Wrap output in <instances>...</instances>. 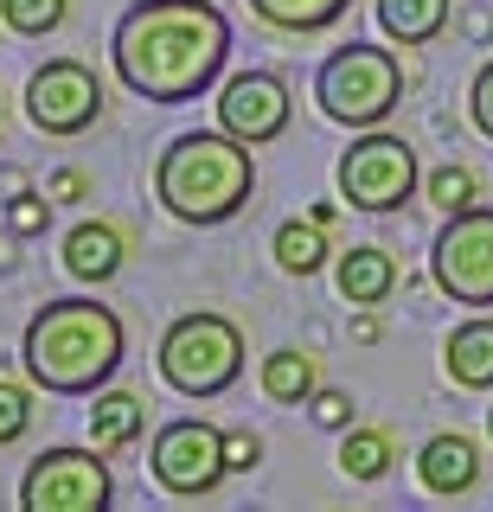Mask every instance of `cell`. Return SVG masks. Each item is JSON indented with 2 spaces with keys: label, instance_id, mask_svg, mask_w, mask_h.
Listing matches in <instances>:
<instances>
[{
  "label": "cell",
  "instance_id": "6",
  "mask_svg": "<svg viewBox=\"0 0 493 512\" xmlns=\"http://www.w3.org/2000/svg\"><path fill=\"white\" fill-rule=\"evenodd\" d=\"M417 192V148L404 135H359L353 148L340 154V199L359 205V212H397V205Z\"/></svg>",
  "mask_w": 493,
  "mask_h": 512
},
{
  "label": "cell",
  "instance_id": "21",
  "mask_svg": "<svg viewBox=\"0 0 493 512\" xmlns=\"http://www.w3.org/2000/svg\"><path fill=\"white\" fill-rule=\"evenodd\" d=\"M391 436L385 429H346V442H340V474L346 480H385L391 474Z\"/></svg>",
  "mask_w": 493,
  "mask_h": 512
},
{
  "label": "cell",
  "instance_id": "18",
  "mask_svg": "<svg viewBox=\"0 0 493 512\" xmlns=\"http://www.w3.org/2000/svg\"><path fill=\"white\" fill-rule=\"evenodd\" d=\"M141 423H148V410H141L135 391H97V404H90V436H97V448H129L141 436Z\"/></svg>",
  "mask_w": 493,
  "mask_h": 512
},
{
  "label": "cell",
  "instance_id": "14",
  "mask_svg": "<svg viewBox=\"0 0 493 512\" xmlns=\"http://www.w3.org/2000/svg\"><path fill=\"white\" fill-rule=\"evenodd\" d=\"M122 250H129V244H122V231H116V224H77V231L65 237V269H71V276L77 282H109V276H116V269H122Z\"/></svg>",
  "mask_w": 493,
  "mask_h": 512
},
{
  "label": "cell",
  "instance_id": "5",
  "mask_svg": "<svg viewBox=\"0 0 493 512\" xmlns=\"http://www.w3.org/2000/svg\"><path fill=\"white\" fill-rule=\"evenodd\" d=\"M161 378L180 397H218L244 378V333L225 314H180L161 333Z\"/></svg>",
  "mask_w": 493,
  "mask_h": 512
},
{
  "label": "cell",
  "instance_id": "19",
  "mask_svg": "<svg viewBox=\"0 0 493 512\" xmlns=\"http://www.w3.org/2000/svg\"><path fill=\"white\" fill-rule=\"evenodd\" d=\"M314 391H321V378H314V359L301 346L269 352V359H263V397H269V404H308Z\"/></svg>",
  "mask_w": 493,
  "mask_h": 512
},
{
  "label": "cell",
  "instance_id": "22",
  "mask_svg": "<svg viewBox=\"0 0 493 512\" xmlns=\"http://www.w3.org/2000/svg\"><path fill=\"white\" fill-rule=\"evenodd\" d=\"M0 20H7L20 39H45L65 20V0H0Z\"/></svg>",
  "mask_w": 493,
  "mask_h": 512
},
{
  "label": "cell",
  "instance_id": "27",
  "mask_svg": "<svg viewBox=\"0 0 493 512\" xmlns=\"http://www.w3.org/2000/svg\"><path fill=\"white\" fill-rule=\"evenodd\" d=\"M225 461H231V474L257 468V461H263V442L250 436V429H237V436H225Z\"/></svg>",
  "mask_w": 493,
  "mask_h": 512
},
{
  "label": "cell",
  "instance_id": "1",
  "mask_svg": "<svg viewBox=\"0 0 493 512\" xmlns=\"http://www.w3.org/2000/svg\"><path fill=\"white\" fill-rule=\"evenodd\" d=\"M116 77L148 103H193L231 58V20L212 0H135L109 39Z\"/></svg>",
  "mask_w": 493,
  "mask_h": 512
},
{
  "label": "cell",
  "instance_id": "4",
  "mask_svg": "<svg viewBox=\"0 0 493 512\" xmlns=\"http://www.w3.org/2000/svg\"><path fill=\"white\" fill-rule=\"evenodd\" d=\"M314 96H321V116L340 128H378L404 96V64L385 45H340L321 77H314Z\"/></svg>",
  "mask_w": 493,
  "mask_h": 512
},
{
  "label": "cell",
  "instance_id": "16",
  "mask_svg": "<svg viewBox=\"0 0 493 512\" xmlns=\"http://www.w3.org/2000/svg\"><path fill=\"white\" fill-rule=\"evenodd\" d=\"M327 224L321 218H289V224H282V231H276V263L282 269H289V276H321V269H327Z\"/></svg>",
  "mask_w": 493,
  "mask_h": 512
},
{
  "label": "cell",
  "instance_id": "29",
  "mask_svg": "<svg viewBox=\"0 0 493 512\" xmlns=\"http://www.w3.org/2000/svg\"><path fill=\"white\" fill-rule=\"evenodd\" d=\"M52 192H58V199H77V192H84V173H58Z\"/></svg>",
  "mask_w": 493,
  "mask_h": 512
},
{
  "label": "cell",
  "instance_id": "12",
  "mask_svg": "<svg viewBox=\"0 0 493 512\" xmlns=\"http://www.w3.org/2000/svg\"><path fill=\"white\" fill-rule=\"evenodd\" d=\"M417 480L436 500H455V493H468L481 480V455H474L468 436H429L423 455H417Z\"/></svg>",
  "mask_w": 493,
  "mask_h": 512
},
{
  "label": "cell",
  "instance_id": "15",
  "mask_svg": "<svg viewBox=\"0 0 493 512\" xmlns=\"http://www.w3.org/2000/svg\"><path fill=\"white\" fill-rule=\"evenodd\" d=\"M442 372H449L461 391H493V320H468V327L449 333Z\"/></svg>",
  "mask_w": 493,
  "mask_h": 512
},
{
  "label": "cell",
  "instance_id": "9",
  "mask_svg": "<svg viewBox=\"0 0 493 512\" xmlns=\"http://www.w3.org/2000/svg\"><path fill=\"white\" fill-rule=\"evenodd\" d=\"M26 512H103L109 506V468L84 448H52L20 480Z\"/></svg>",
  "mask_w": 493,
  "mask_h": 512
},
{
  "label": "cell",
  "instance_id": "28",
  "mask_svg": "<svg viewBox=\"0 0 493 512\" xmlns=\"http://www.w3.org/2000/svg\"><path fill=\"white\" fill-rule=\"evenodd\" d=\"M13 224H20V231H39V224H45V205L39 199H20V205H13Z\"/></svg>",
  "mask_w": 493,
  "mask_h": 512
},
{
  "label": "cell",
  "instance_id": "3",
  "mask_svg": "<svg viewBox=\"0 0 493 512\" xmlns=\"http://www.w3.org/2000/svg\"><path fill=\"white\" fill-rule=\"evenodd\" d=\"M250 186H257V160H250V141H237L231 128H199V135H180L154 167V192L180 224H225L250 205Z\"/></svg>",
  "mask_w": 493,
  "mask_h": 512
},
{
  "label": "cell",
  "instance_id": "26",
  "mask_svg": "<svg viewBox=\"0 0 493 512\" xmlns=\"http://www.w3.org/2000/svg\"><path fill=\"white\" fill-rule=\"evenodd\" d=\"M308 404H314V423H327V429H353V397H346V391H314Z\"/></svg>",
  "mask_w": 493,
  "mask_h": 512
},
{
  "label": "cell",
  "instance_id": "8",
  "mask_svg": "<svg viewBox=\"0 0 493 512\" xmlns=\"http://www.w3.org/2000/svg\"><path fill=\"white\" fill-rule=\"evenodd\" d=\"M148 461H154V480H161L173 500H205V493H212L218 480L231 474L225 436H218L212 423H199V416H180V423H167L161 436H154Z\"/></svg>",
  "mask_w": 493,
  "mask_h": 512
},
{
  "label": "cell",
  "instance_id": "25",
  "mask_svg": "<svg viewBox=\"0 0 493 512\" xmlns=\"http://www.w3.org/2000/svg\"><path fill=\"white\" fill-rule=\"evenodd\" d=\"M468 116H474V128L493 141V58L481 64V77H474V90H468Z\"/></svg>",
  "mask_w": 493,
  "mask_h": 512
},
{
  "label": "cell",
  "instance_id": "10",
  "mask_svg": "<svg viewBox=\"0 0 493 512\" xmlns=\"http://www.w3.org/2000/svg\"><path fill=\"white\" fill-rule=\"evenodd\" d=\"M26 116H33V128H45V135H84V128L103 116L97 71H90V64H77V58L39 64L33 84H26Z\"/></svg>",
  "mask_w": 493,
  "mask_h": 512
},
{
  "label": "cell",
  "instance_id": "20",
  "mask_svg": "<svg viewBox=\"0 0 493 512\" xmlns=\"http://www.w3.org/2000/svg\"><path fill=\"white\" fill-rule=\"evenodd\" d=\"M346 7L353 0H250V13L276 32H327Z\"/></svg>",
  "mask_w": 493,
  "mask_h": 512
},
{
  "label": "cell",
  "instance_id": "2",
  "mask_svg": "<svg viewBox=\"0 0 493 512\" xmlns=\"http://www.w3.org/2000/svg\"><path fill=\"white\" fill-rule=\"evenodd\" d=\"M26 372H33L39 391L58 397H90L116 378L122 365V320L103 308V301H45V308L26 320Z\"/></svg>",
  "mask_w": 493,
  "mask_h": 512
},
{
  "label": "cell",
  "instance_id": "13",
  "mask_svg": "<svg viewBox=\"0 0 493 512\" xmlns=\"http://www.w3.org/2000/svg\"><path fill=\"white\" fill-rule=\"evenodd\" d=\"M333 282H340V301L378 308V301L397 288V263H391V250H378V244H353V250H340V263H333Z\"/></svg>",
  "mask_w": 493,
  "mask_h": 512
},
{
  "label": "cell",
  "instance_id": "23",
  "mask_svg": "<svg viewBox=\"0 0 493 512\" xmlns=\"http://www.w3.org/2000/svg\"><path fill=\"white\" fill-rule=\"evenodd\" d=\"M429 205H442V212H468V205H474V173L468 167H436V173H429Z\"/></svg>",
  "mask_w": 493,
  "mask_h": 512
},
{
  "label": "cell",
  "instance_id": "7",
  "mask_svg": "<svg viewBox=\"0 0 493 512\" xmlns=\"http://www.w3.org/2000/svg\"><path fill=\"white\" fill-rule=\"evenodd\" d=\"M429 276H436L442 295L468 301V308H493V212L487 205L449 212V224L436 231V250H429Z\"/></svg>",
  "mask_w": 493,
  "mask_h": 512
},
{
  "label": "cell",
  "instance_id": "17",
  "mask_svg": "<svg viewBox=\"0 0 493 512\" xmlns=\"http://www.w3.org/2000/svg\"><path fill=\"white\" fill-rule=\"evenodd\" d=\"M378 26L397 45H429L449 26V0H378Z\"/></svg>",
  "mask_w": 493,
  "mask_h": 512
},
{
  "label": "cell",
  "instance_id": "24",
  "mask_svg": "<svg viewBox=\"0 0 493 512\" xmlns=\"http://www.w3.org/2000/svg\"><path fill=\"white\" fill-rule=\"evenodd\" d=\"M26 429H33V397H26L20 384H7V378H0V448H7V442H20Z\"/></svg>",
  "mask_w": 493,
  "mask_h": 512
},
{
  "label": "cell",
  "instance_id": "30",
  "mask_svg": "<svg viewBox=\"0 0 493 512\" xmlns=\"http://www.w3.org/2000/svg\"><path fill=\"white\" fill-rule=\"evenodd\" d=\"M487 436H493V404H487Z\"/></svg>",
  "mask_w": 493,
  "mask_h": 512
},
{
  "label": "cell",
  "instance_id": "11",
  "mask_svg": "<svg viewBox=\"0 0 493 512\" xmlns=\"http://www.w3.org/2000/svg\"><path fill=\"white\" fill-rule=\"evenodd\" d=\"M289 116H295V96L269 71H237L231 84L218 90V128H231L237 141H250V148L276 141L282 128H289Z\"/></svg>",
  "mask_w": 493,
  "mask_h": 512
}]
</instances>
